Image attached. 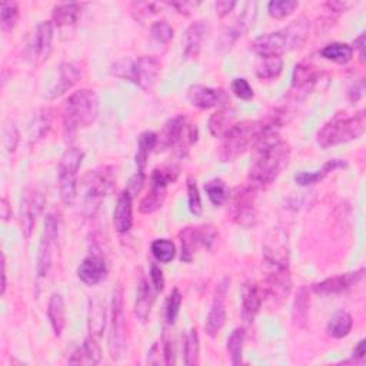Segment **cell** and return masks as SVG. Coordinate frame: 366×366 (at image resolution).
<instances>
[{"instance_id":"obj_1","label":"cell","mask_w":366,"mask_h":366,"mask_svg":"<svg viewBox=\"0 0 366 366\" xmlns=\"http://www.w3.org/2000/svg\"><path fill=\"white\" fill-rule=\"evenodd\" d=\"M309 37V22L301 16L292 20L287 27L277 32L266 33L256 37L251 44V49L259 56H280L305 45Z\"/></svg>"},{"instance_id":"obj_2","label":"cell","mask_w":366,"mask_h":366,"mask_svg":"<svg viewBox=\"0 0 366 366\" xmlns=\"http://www.w3.org/2000/svg\"><path fill=\"white\" fill-rule=\"evenodd\" d=\"M99 115V98L95 91L80 89L63 105V135L69 142L80 129L89 128Z\"/></svg>"},{"instance_id":"obj_3","label":"cell","mask_w":366,"mask_h":366,"mask_svg":"<svg viewBox=\"0 0 366 366\" xmlns=\"http://www.w3.org/2000/svg\"><path fill=\"white\" fill-rule=\"evenodd\" d=\"M252 159L254 162L249 172V185L261 189L270 185L288 166L291 159V146L280 140L262 152L252 153Z\"/></svg>"},{"instance_id":"obj_4","label":"cell","mask_w":366,"mask_h":366,"mask_svg":"<svg viewBox=\"0 0 366 366\" xmlns=\"http://www.w3.org/2000/svg\"><path fill=\"white\" fill-rule=\"evenodd\" d=\"M365 126H366L365 110H360L352 116L336 115L319 129L316 135L318 145L323 149H328L336 145H342L359 139L365 132Z\"/></svg>"},{"instance_id":"obj_5","label":"cell","mask_w":366,"mask_h":366,"mask_svg":"<svg viewBox=\"0 0 366 366\" xmlns=\"http://www.w3.org/2000/svg\"><path fill=\"white\" fill-rule=\"evenodd\" d=\"M84 211L89 216H93L100 203L106 196H109L116 185V174L112 166H99L89 171L84 178Z\"/></svg>"},{"instance_id":"obj_6","label":"cell","mask_w":366,"mask_h":366,"mask_svg":"<svg viewBox=\"0 0 366 366\" xmlns=\"http://www.w3.org/2000/svg\"><path fill=\"white\" fill-rule=\"evenodd\" d=\"M115 76L131 80L142 91H150L160 73V62L155 56H140L136 60H119L112 66Z\"/></svg>"},{"instance_id":"obj_7","label":"cell","mask_w":366,"mask_h":366,"mask_svg":"<svg viewBox=\"0 0 366 366\" xmlns=\"http://www.w3.org/2000/svg\"><path fill=\"white\" fill-rule=\"evenodd\" d=\"M263 128V119L236 124L225 136L219 150L221 162H233L245 153Z\"/></svg>"},{"instance_id":"obj_8","label":"cell","mask_w":366,"mask_h":366,"mask_svg":"<svg viewBox=\"0 0 366 366\" xmlns=\"http://www.w3.org/2000/svg\"><path fill=\"white\" fill-rule=\"evenodd\" d=\"M85 153L79 148H69L59 162V190L65 205L70 207L76 199L77 190V172L82 166Z\"/></svg>"},{"instance_id":"obj_9","label":"cell","mask_w":366,"mask_h":366,"mask_svg":"<svg viewBox=\"0 0 366 366\" xmlns=\"http://www.w3.org/2000/svg\"><path fill=\"white\" fill-rule=\"evenodd\" d=\"M179 169L174 166L156 168L150 175V190L148 195L140 200L139 211L145 215H150L159 211L164 207V202L166 199V192L169 183L175 182L178 178Z\"/></svg>"},{"instance_id":"obj_10","label":"cell","mask_w":366,"mask_h":366,"mask_svg":"<svg viewBox=\"0 0 366 366\" xmlns=\"http://www.w3.org/2000/svg\"><path fill=\"white\" fill-rule=\"evenodd\" d=\"M126 351V318L124 306V289L117 287L112 299V328L109 334V353L119 360Z\"/></svg>"},{"instance_id":"obj_11","label":"cell","mask_w":366,"mask_h":366,"mask_svg":"<svg viewBox=\"0 0 366 366\" xmlns=\"http://www.w3.org/2000/svg\"><path fill=\"white\" fill-rule=\"evenodd\" d=\"M256 192H258L256 188L248 185V186L239 188L232 196L229 214L232 219L243 228L255 226L258 222Z\"/></svg>"},{"instance_id":"obj_12","label":"cell","mask_w":366,"mask_h":366,"mask_svg":"<svg viewBox=\"0 0 366 366\" xmlns=\"http://www.w3.org/2000/svg\"><path fill=\"white\" fill-rule=\"evenodd\" d=\"M263 259L272 268H289V236L280 228H272L263 237Z\"/></svg>"},{"instance_id":"obj_13","label":"cell","mask_w":366,"mask_h":366,"mask_svg":"<svg viewBox=\"0 0 366 366\" xmlns=\"http://www.w3.org/2000/svg\"><path fill=\"white\" fill-rule=\"evenodd\" d=\"M255 18H256V4L248 2L243 5V11L240 12V15L233 20L232 25L226 26L222 30L216 42V51H219L221 53L229 52L237 42V39L242 37L254 26Z\"/></svg>"},{"instance_id":"obj_14","label":"cell","mask_w":366,"mask_h":366,"mask_svg":"<svg viewBox=\"0 0 366 366\" xmlns=\"http://www.w3.org/2000/svg\"><path fill=\"white\" fill-rule=\"evenodd\" d=\"M60 221L55 214H49L45 221V229L42 239H40L37 261H36V272L39 277H46L52 268V247L59 236Z\"/></svg>"},{"instance_id":"obj_15","label":"cell","mask_w":366,"mask_h":366,"mask_svg":"<svg viewBox=\"0 0 366 366\" xmlns=\"http://www.w3.org/2000/svg\"><path fill=\"white\" fill-rule=\"evenodd\" d=\"M179 236L182 242L181 259L188 263L193 261L195 252L199 248H211L212 243L216 240V232L212 226L185 228Z\"/></svg>"},{"instance_id":"obj_16","label":"cell","mask_w":366,"mask_h":366,"mask_svg":"<svg viewBox=\"0 0 366 366\" xmlns=\"http://www.w3.org/2000/svg\"><path fill=\"white\" fill-rule=\"evenodd\" d=\"M229 285H230L229 277H223L215 291L214 302L205 325V331L211 338L218 336V334L222 331L223 325L226 322V296L229 291Z\"/></svg>"},{"instance_id":"obj_17","label":"cell","mask_w":366,"mask_h":366,"mask_svg":"<svg viewBox=\"0 0 366 366\" xmlns=\"http://www.w3.org/2000/svg\"><path fill=\"white\" fill-rule=\"evenodd\" d=\"M45 207V199L42 193L37 192L33 188H27L22 197V208H20V221H22V230L26 239L32 236L33 228L39 215L42 214Z\"/></svg>"},{"instance_id":"obj_18","label":"cell","mask_w":366,"mask_h":366,"mask_svg":"<svg viewBox=\"0 0 366 366\" xmlns=\"http://www.w3.org/2000/svg\"><path fill=\"white\" fill-rule=\"evenodd\" d=\"M53 42V23L49 20L40 22L33 33V39L30 44V59L39 66L46 62L52 52Z\"/></svg>"},{"instance_id":"obj_19","label":"cell","mask_w":366,"mask_h":366,"mask_svg":"<svg viewBox=\"0 0 366 366\" xmlns=\"http://www.w3.org/2000/svg\"><path fill=\"white\" fill-rule=\"evenodd\" d=\"M292 289V279L289 268H273L268 275L263 287L265 298H269L275 302H282L287 299Z\"/></svg>"},{"instance_id":"obj_20","label":"cell","mask_w":366,"mask_h":366,"mask_svg":"<svg viewBox=\"0 0 366 366\" xmlns=\"http://www.w3.org/2000/svg\"><path fill=\"white\" fill-rule=\"evenodd\" d=\"M189 102L199 109H212L229 103V96L223 89L203 85H192L188 89Z\"/></svg>"},{"instance_id":"obj_21","label":"cell","mask_w":366,"mask_h":366,"mask_svg":"<svg viewBox=\"0 0 366 366\" xmlns=\"http://www.w3.org/2000/svg\"><path fill=\"white\" fill-rule=\"evenodd\" d=\"M363 272H365V269H359L356 272H349V273L328 277V279H325L319 283H315L312 289H313V292H316L319 295L342 294V292L355 287V285L362 279Z\"/></svg>"},{"instance_id":"obj_22","label":"cell","mask_w":366,"mask_h":366,"mask_svg":"<svg viewBox=\"0 0 366 366\" xmlns=\"http://www.w3.org/2000/svg\"><path fill=\"white\" fill-rule=\"evenodd\" d=\"M319 70L306 62L298 63L294 69V74H292V96H295L296 99H302L306 95L311 93V91L315 88V85L318 84L319 80Z\"/></svg>"},{"instance_id":"obj_23","label":"cell","mask_w":366,"mask_h":366,"mask_svg":"<svg viewBox=\"0 0 366 366\" xmlns=\"http://www.w3.org/2000/svg\"><path fill=\"white\" fill-rule=\"evenodd\" d=\"M265 301L263 288L256 283H245L242 289V318L247 323H252L259 313Z\"/></svg>"},{"instance_id":"obj_24","label":"cell","mask_w":366,"mask_h":366,"mask_svg":"<svg viewBox=\"0 0 366 366\" xmlns=\"http://www.w3.org/2000/svg\"><path fill=\"white\" fill-rule=\"evenodd\" d=\"M208 30L209 26L205 20H196L186 29L183 37V53L186 59H196L200 55Z\"/></svg>"},{"instance_id":"obj_25","label":"cell","mask_w":366,"mask_h":366,"mask_svg":"<svg viewBox=\"0 0 366 366\" xmlns=\"http://www.w3.org/2000/svg\"><path fill=\"white\" fill-rule=\"evenodd\" d=\"M113 225L119 233H128L133 225V196L126 189L117 197L113 211Z\"/></svg>"},{"instance_id":"obj_26","label":"cell","mask_w":366,"mask_h":366,"mask_svg":"<svg viewBox=\"0 0 366 366\" xmlns=\"http://www.w3.org/2000/svg\"><path fill=\"white\" fill-rule=\"evenodd\" d=\"M84 76V69L79 63L74 62H67L60 65L59 69V80L58 84L55 85V88L51 91L49 98L51 99H56L59 96H62L63 93H66L69 89H72L80 79Z\"/></svg>"},{"instance_id":"obj_27","label":"cell","mask_w":366,"mask_h":366,"mask_svg":"<svg viewBox=\"0 0 366 366\" xmlns=\"http://www.w3.org/2000/svg\"><path fill=\"white\" fill-rule=\"evenodd\" d=\"M107 268L105 261L100 256L92 255L82 261L77 268V277L82 280L88 287H95L105 276Z\"/></svg>"},{"instance_id":"obj_28","label":"cell","mask_w":366,"mask_h":366,"mask_svg":"<svg viewBox=\"0 0 366 366\" xmlns=\"http://www.w3.org/2000/svg\"><path fill=\"white\" fill-rule=\"evenodd\" d=\"M188 120L185 116H175L172 119H169L164 131H162L159 139H157V145L162 149H169V148H176L178 143L181 142L186 128H188Z\"/></svg>"},{"instance_id":"obj_29","label":"cell","mask_w":366,"mask_h":366,"mask_svg":"<svg viewBox=\"0 0 366 366\" xmlns=\"http://www.w3.org/2000/svg\"><path fill=\"white\" fill-rule=\"evenodd\" d=\"M106 327V308L105 303L93 298L89 301V311H88V331L89 336L95 338L96 341L103 335Z\"/></svg>"},{"instance_id":"obj_30","label":"cell","mask_w":366,"mask_h":366,"mask_svg":"<svg viewBox=\"0 0 366 366\" xmlns=\"http://www.w3.org/2000/svg\"><path fill=\"white\" fill-rule=\"evenodd\" d=\"M100 348L98 341L92 336H88L85 342L80 345L69 358V363L72 365H96L100 362Z\"/></svg>"},{"instance_id":"obj_31","label":"cell","mask_w":366,"mask_h":366,"mask_svg":"<svg viewBox=\"0 0 366 366\" xmlns=\"http://www.w3.org/2000/svg\"><path fill=\"white\" fill-rule=\"evenodd\" d=\"M153 302H155V292L150 288L149 282L145 277H142L138 283L136 302H135V315L140 322L148 320Z\"/></svg>"},{"instance_id":"obj_32","label":"cell","mask_w":366,"mask_h":366,"mask_svg":"<svg viewBox=\"0 0 366 366\" xmlns=\"http://www.w3.org/2000/svg\"><path fill=\"white\" fill-rule=\"evenodd\" d=\"M48 318L55 336H60L66 327V306L60 294H52L48 303Z\"/></svg>"},{"instance_id":"obj_33","label":"cell","mask_w":366,"mask_h":366,"mask_svg":"<svg viewBox=\"0 0 366 366\" xmlns=\"http://www.w3.org/2000/svg\"><path fill=\"white\" fill-rule=\"evenodd\" d=\"M52 120H53V110L51 107H42L36 112L29 129V142L32 145L37 143L51 131Z\"/></svg>"},{"instance_id":"obj_34","label":"cell","mask_w":366,"mask_h":366,"mask_svg":"<svg viewBox=\"0 0 366 366\" xmlns=\"http://www.w3.org/2000/svg\"><path fill=\"white\" fill-rule=\"evenodd\" d=\"M236 125V115L232 109L223 107L215 112L209 119V132L215 138H223Z\"/></svg>"},{"instance_id":"obj_35","label":"cell","mask_w":366,"mask_h":366,"mask_svg":"<svg viewBox=\"0 0 366 366\" xmlns=\"http://www.w3.org/2000/svg\"><path fill=\"white\" fill-rule=\"evenodd\" d=\"M345 166H346V164L344 160L332 159V160L327 162V164L322 166V169H318L315 172H299V174H296L295 182L301 186H311V185H315L319 181H322L325 176H328L331 172L341 169V168H345Z\"/></svg>"},{"instance_id":"obj_36","label":"cell","mask_w":366,"mask_h":366,"mask_svg":"<svg viewBox=\"0 0 366 366\" xmlns=\"http://www.w3.org/2000/svg\"><path fill=\"white\" fill-rule=\"evenodd\" d=\"M352 327H353L352 316L346 311H339L331 316L327 325V332L329 336L335 339H342L351 334Z\"/></svg>"},{"instance_id":"obj_37","label":"cell","mask_w":366,"mask_h":366,"mask_svg":"<svg viewBox=\"0 0 366 366\" xmlns=\"http://www.w3.org/2000/svg\"><path fill=\"white\" fill-rule=\"evenodd\" d=\"M82 13V6L79 4H62L53 8L52 11V23L58 27L70 26L77 22Z\"/></svg>"},{"instance_id":"obj_38","label":"cell","mask_w":366,"mask_h":366,"mask_svg":"<svg viewBox=\"0 0 366 366\" xmlns=\"http://www.w3.org/2000/svg\"><path fill=\"white\" fill-rule=\"evenodd\" d=\"M309 306H311V298H309V291L306 287H301L295 302H294V309H292V320L294 325L298 328H303L306 322H308V316H309Z\"/></svg>"},{"instance_id":"obj_39","label":"cell","mask_w":366,"mask_h":366,"mask_svg":"<svg viewBox=\"0 0 366 366\" xmlns=\"http://www.w3.org/2000/svg\"><path fill=\"white\" fill-rule=\"evenodd\" d=\"M157 139L159 136L155 132H143L139 136V142H138V153H136V166L138 171H145L146 164H148V157L150 155V152L157 146Z\"/></svg>"},{"instance_id":"obj_40","label":"cell","mask_w":366,"mask_h":366,"mask_svg":"<svg viewBox=\"0 0 366 366\" xmlns=\"http://www.w3.org/2000/svg\"><path fill=\"white\" fill-rule=\"evenodd\" d=\"M320 56L339 65H346L353 58V48L346 44H331L320 51Z\"/></svg>"},{"instance_id":"obj_41","label":"cell","mask_w":366,"mask_h":366,"mask_svg":"<svg viewBox=\"0 0 366 366\" xmlns=\"http://www.w3.org/2000/svg\"><path fill=\"white\" fill-rule=\"evenodd\" d=\"M283 69V60L280 56H263L256 63V76L268 80L277 77Z\"/></svg>"},{"instance_id":"obj_42","label":"cell","mask_w":366,"mask_h":366,"mask_svg":"<svg viewBox=\"0 0 366 366\" xmlns=\"http://www.w3.org/2000/svg\"><path fill=\"white\" fill-rule=\"evenodd\" d=\"M19 20V5L12 0H4L0 4V26L5 33L12 32Z\"/></svg>"},{"instance_id":"obj_43","label":"cell","mask_w":366,"mask_h":366,"mask_svg":"<svg viewBox=\"0 0 366 366\" xmlns=\"http://www.w3.org/2000/svg\"><path fill=\"white\" fill-rule=\"evenodd\" d=\"M245 338L247 332L245 328H236L229 339H228V353L230 356V363L232 365H240L242 363V356H243V345H245Z\"/></svg>"},{"instance_id":"obj_44","label":"cell","mask_w":366,"mask_h":366,"mask_svg":"<svg viewBox=\"0 0 366 366\" xmlns=\"http://www.w3.org/2000/svg\"><path fill=\"white\" fill-rule=\"evenodd\" d=\"M150 251H152V255L155 256V259L160 263H169L171 261H174V258L176 255V248L174 245V242L169 239L153 240L150 245Z\"/></svg>"},{"instance_id":"obj_45","label":"cell","mask_w":366,"mask_h":366,"mask_svg":"<svg viewBox=\"0 0 366 366\" xmlns=\"http://www.w3.org/2000/svg\"><path fill=\"white\" fill-rule=\"evenodd\" d=\"M205 190L208 193L212 205L219 208L225 205V202L229 199V190L226 183L222 179H212L205 185Z\"/></svg>"},{"instance_id":"obj_46","label":"cell","mask_w":366,"mask_h":366,"mask_svg":"<svg viewBox=\"0 0 366 366\" xmlns=\"http://www.w3.org/2000/svg\"><path fill=\"white\" fill-rule=\"evenodd\" d=\"M299 8L296 0H272L268 5V12L275 19H285Z\"/></svg>"},{"instance_id":"obj_47","label":"cell","mask_w":366,"mask_h":366,"mask_svg":"<svg viewBox=\"0 0 366 366\" xmlns=\"http://www.w3.org/2000/svg\"><path fill=\"white\" fill-rule=\"evenodd\" d=\"M150 37L157 45H168L174 39V29L166 20H159L150 26Z\"/></svg>"},{"instance_id":"obj_48","label":"cell","mask_w":366,"mask_h":366,"mask_svg":"<svg viewBox=\"0 0 366 366\" xmlns=\"http://www.w3.org/2000/svg\"><path fill=\"white\" fill-rule=\"evenodd\" d=\"M199 352H200L199 335L196 329H192L185 339V363L188 366L196 365L199 362Z\"/></svg>"},{"instance_id":"obj_49","label":"cell","mask_w":366,"mask_h":366,"mask_svg":"<svg viewBox=\"0 0 366 366\" xmlns=\"http://www.w3.org/2000/svg\"><path fill=\"white\" fill-rule=\"evenodd\" d=\"M186 188H188L189 211H190L195 216H200V215H202V211H203V208H202V199H200V193H199L196 181H195L192 176L188 178Z\"/></svg>"},{"instance_id":"obj_50","label":"cell","mask_w":366,"mask_h":366,"mask_svg":"<svg viewBox=\"0 0 366 366\" xmlns=\"http://www.w3.org/2000/svg\"><path fill=\"white\" fill-rule=\"evenodd\" d=\"M182 301H183V296H182L181 291L174 289L166 301V308H165V316H166V320L169 325H174L176 322L181 306H182Z\"/></svg>"},{"instance_id":"obj_51","label":"cell","mask_w":366,"mask_h":366,"mask_svg":"<svg viewBox=\"0 0 366 366\" xmlns=\"http://www.w3.org/2000/svg\"><path fill=\"white\" fill-rule=\"evenodd\" d=\"M19 140H20V135L16 124L12 120H6L4 125V143L6 150L9 153H13L19 145Z\"/></svg>"},{"instance_id":"obj_52","label":"cell","mask_w":366,"mask_h":366,"mask_svg":"<svg viewBox=\"0 0 366 366\" xmlns=\"http://www.w3.org/2000/svg\"><path fill=\"white\" fill-rule=\"evenodd\" d=\"M159 5L157 4H149V2H135L132 4L131 12L133 15V18L139 22H143L145 19L150 18L152 15H156L159 12Z\"/></svg>"},{"instance_id":"obj_53","label":"cell","mask_w":366,"mask_h":366,"mask_svg":"<svg viewBox=\"0 0 366 366\" xmlns=\"http://www.w3.org/2000/svg\"><path fill=\"white\" fill-rule=\"evenodd\" d=\"M232 92L242 100H251L254 98V89L247 79L237 77L232 82Z\"/></svg>"},{"instance_id":"obj_54","label":"cell","mask_w":366,"mask_h":366,"mask_svg":"<svg viewBox=\"0 0 366 366\" xmlns=\"http://www.w3.org/2000/svg\"><path fill=\"white\" fill-rule=\"evenodd\" d=\"M148 363L152 365H160V363H165V356H164V339H160L159 342H156L149 353H148Z\"/></svg>"},{"instance_id":"obj_55","label":"cell","mask_w":366,"mask_h":366,"mask_svg":"<svg viewBox=\"0 0 366 366\" xmlns=\"http://www.w3.org/2000/svg\"><path fill=\"white\" fill-rule=\"evenodd\" d=\"M150 280H152V287L156 292H162L165 288V277H164V272L162 269L153 263L150 266Z\"/></svg>"},{"instance_id":"obj_56","label":"cell","mask_w":366,"mask_h":366,"mask_svg":"<svg viewBox=\"0 0 366 366\" xmlns=\"http://www.w3.org/2000/svg\"><path fill=\"white\" fill-rule=\"evenodd\" d=\"M143 183H145V174L142 171H138L129 181V185H128V192L135 196L136 193H139L143 188Z\"/></svg>"},{"instance_id":"obj_57","label":"cell","mask_w":366,"mask_h":366,"mask_svg":"<svg viewBox=\"0 0 366 366\" xmlns=\"http://www.w3.org/2000/svg\"><path fill=\"white\" fill-rule=\"evenodd\" d=\"M171 8H174L178 13L189 16L200 4L199 2H171L168 4Z\"/></svg>"},{"instance_id":"obj_58","label":"cell","mask_w":366,"mask_h":366,"mask_svg":"<svg viewBox=\"0 0 366 366\" xmlns=\"http://www.w3.org/2000/svg\"><path fill=\"white\" fill-rule=\"evenodd\" d=\"M363 92H365V85H363V80L359 79V80H355V82L352 84V86L349 88V92H348V98L352 103L358 102L362 96H363Z\"/></svg>"},{"instance_id":"obj_59","label":"cell","mask_w":366,"mask_h":366,"mask_svg":"<svg viewBox=\"0 0 366 366\" xmlns=\"http://www.w3.org/2000/svg\"><path fill=\"white\" fill-rule=\"evenodd\" d=\"M164 356H165V365H175L176 363V355H175V345L172 341L164 338Z\"/></svg>"},{"instance_id":"obj_60","label":"cell","mask_w":366,"mask_h":366,"mask_svg":"<svg viewBox=\"0 0 366 366\" xmlns=\"http://www.w3.org/2000/svg\"><path fill=\"white\" fill-rule=\"evenodd\" d=\"M235 6H236L235 0H221V2H216V5H215L216 12L221 18H225L226 15H229Z\"/></svg>"},{"instance_id":"obj_61","label":"cell","mask_w":366,"mask_h":366,"mask_svg":"<svg viewBox=\"0 0 366 366\" xmlns=\"http://www.w3.org/2000/svg\"><path fill=\"white\" fill-rule=\"evenodd\" d=\"M0 216H2L5 222H8L12 218V208L9 205L8 197H2V200H0Z\"/></svg>"},{"instance_id":"obj_62","label":"cell","mask_w":366,"mask_h":366,"mask_svg":"<svg viewBox=\"0 0 366 366\" xmlns=\"http://www.w3.org/2000/svg\"><path fill=\"white\" fill-rule=\"evenodd\" d=\"M365 353H366V341L362 339L353 349V353H352V359L355 360H362L365 358Z\"/></svg>"},{"instance_id":"obj_63","label":"cell","mask_w":366,"mask_h":366,"mask_svg":"<svg viewBox=\"0 0 366 366\" xmlns=\"http://www.w3.org/2000/svg\"><path fill=\"white\" fill-rule=\"evenodd\" d=\"M365 33H362L358 39H355V49L359 51V60L365 63Z\"/></svg>"},{"instance_id":"obj_64","label":"cell","mask_w":366,"mask_h":366,"mask_svg":"<svg viewBox=\"0 0 366 366\" xmlns=\"http://www.w3.org/2000/svg\"><path fill=\"white\" fill-rule=\"evenodd\" d=\"M0 266H2V291H0V294L5 295L6 292V259H5V255L2 256V262H0Z\"/></svg>"}]
</instances>
